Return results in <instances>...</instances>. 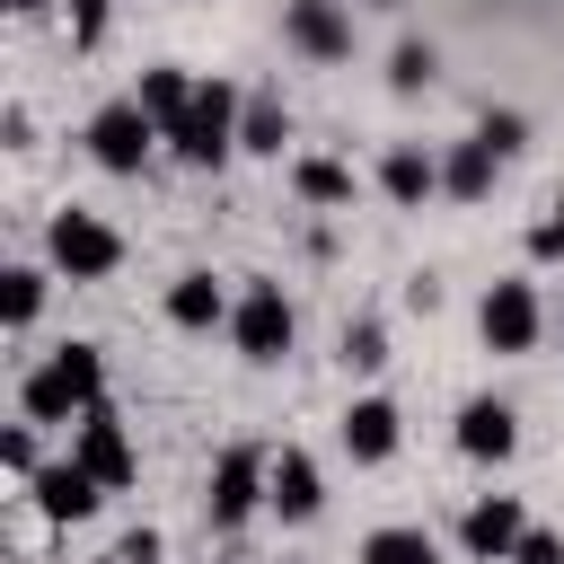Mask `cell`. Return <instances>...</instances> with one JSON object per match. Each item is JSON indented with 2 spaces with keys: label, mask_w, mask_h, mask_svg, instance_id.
I'll return each instance as SVG.
<instances>
[{
  "label": "cell",
  "mask_w": 564,
  "mask_h": 564,
  "mask_svg": "<svg viewBox=\"0 0 564 564\" xmlns=\"http://www.w3.org/2000/svg\"><path fill=\"white\" fill-rule=\"evenodd\" d=\"M44 256H53L70 282H106V273L123 264V238H115L97 212H53V229H44Z\"/></svg>",
  "instance_id": "3"
},
{
  "label": "cell",
  "mask_w": 564,
  "mask_h": 564,
  "mask_svg": "<svg viewBox=\"0 0 564 564\" xmlns=\"http://www.w3.org/2000/svg\"><path fill=\"white\" fill-rule=\"evenodd\" d=\"M26 414L35 423H70V414H88L97 397H106V361H97V344H62L44 370H26Z\"/></svg>",
  "instance_id": "1"
},
{
  "label": "cell",
  "mask_w": 564,
  "mask_h": 564,
  "mask_svg": "<svg viewBox=\"0 0 564 564\" xmlns=\"http://www.w3.org/2000/svg\"><path fill=\"white\" fill-rule=\"evenodd\" d=\"M494 167H502V150H494L485 132H467V141L441 159V194H458V203H485V194H494Z\"/></svg>",
  "instance_id": "13"
},
{
  "label": "cell",
  "mask_w": 564,
  "mask_h": 564,
  "mask_svg": "<svg viewBox=\"0 0 564 564\" xmlns=\"http://www.w3.org/2000/svg\"><path fill=\"white\" fill-rule=\"evenodd\" d=\"M167 317L176 326H220V282L212 273H176L167 282Z\"/></svg>",
  "instance_id": "19"
},
{
  "label": "cell",
  "mask_w": 564,
  "mask_h": 564,
  "mask_svg": "<svg viewBox=\"0 0 564 564\" xmlns=\"http://www.w3.org/2000/svg\"><path fill=\"white\" fill-rule=\"evenodd\" d=\"M379 361H388V335H379L370 317H361V326H344V370H379Z\"/></svg>",
  "instance_id": "24"
},
{
  "label": "cell",
  "mask_w": 564,
  "mask_h": 564,
  "mask_svg": "<svg viewBox=\"0 0 564 564\" xmlns=\"http://www.w3.org/2000/svg\"><path fill=\"white\" fill-rule=\"evenodd\" d=\"M203 502H212V520H220V529H238L256 502H273V458H264V449H247V441H238V449H220V458H212V494H203Z\"/></svg>",
  "instance_id": "5"
},
{
  "label": "cell",
  "mask_w": 564,
  "mask_h": 564,
  "mask_svg": "<svg viewBox=\"0 0 564 564\" xmlns=\"http://www.w3.org/2000/svg\"><path fill=\"white\" fill-rule=\"evenodd\" d=\"M291 194L335 212V203H352V167H335V159H300V167H291Z\"/></svg>",
  "instance_id": "20"
},
{
  "label": "cell",
  "mask_w": 564,
  "mask_h": 564,
  "mask_svg": "<svg viewBox=\"0 0 564 564\" xmlns=\"http://www.w3.org/2000/svg\"><path fill=\"white\" fill-rule=\"evenodd\" d=\"M70 458H79V467H88L106 494H123V485H132V441H123V423H115L106 405H88V414H79V441H70Z\"/></svg>",
  "instance_id": "7"
},
{
  "label": "cell",
  "mask_w": 564,
  "mask_h": 564,
  "mask_svg": "<svg viewBox=\"0 0 564 564\" xmlns=\"http://www.w3.org/2000/svg\"><path fill=\"white\" fill-rule=\"evenodd\" d=\"M555 220H564V185H555Z\"/></svg>",
  "instance_id": "32"
},
{
  "label": "cell",
  "mask_w": 564,
  "mask_h": 564,
  "mask_svg": "<svg viewBox=\"0 0 564 564\" xmlns=\"http://www.w3.org/2000/svg\"><path fill=\"white\" fill-rule=\"evenodd\" d=\"M485 344L494 352H529L538 344V291L529 282H494L485 291Z\"/></svg>",
  "instance_id": "9"
},
{
  "label": "cell",
  "mask_w": 564,
  "mask_h": 564,
  "mask_svg": "<svg viewBox=\"0 0 564 564\" xmlns=\"http://www.w3.org/2000/svg\"><path fill=\"white\" fill-rule=\"evenodd\" d=\"M35 308H44V273L35 264H9L0 273V317L9 326H35Z\"/></svg>",
  "instance_id": "21"
},
{
  "label": "cell",
  "mask_w": 564,
  "mask_h": 564,
  "mask_svg": "<svg viewBox=\"0 0 564 564\" xmlns=\"http://www.w3.org/2000/svg\"><path fill=\"white\" fill-rule=\"evenodd\" d=\"M70 35L97 44V35H106V0H79V9H70Z\"/></svg>",
  "instance_id": "29"
},
{
  "label": "cell",
  "mask_w": 564,
  "mask_h": 564,
  "mask_svg": "<svg viewBox=\"0 0 564 564\" xmlns=\"http://www.w3.org/2000/svg\"><path fill=\"white\" fill-rule=\"evenodd\" d=\"M476 132H485V141H494V150H502V159H511V150H520V141H529V115H511V106H502V115H485V123H476Z\"/></svg>",
  "instance_id": "25"
},
{
  "label": "cell",
  "mask_w": 564,
  "mask_h": 564,
  "mask_svg": "<svg viewBox=\"0 0 564 564\" xmlns=\"http://www.w3.org/2000/svg\"><path fill=\"white\" fill-rule=\"evenodd\" d=\"M0 467H9V476H35V432H26V423L0 432Z\"/></svg>",
  "instance_id": "26"
},
{
  "label": "cell",
  "mask_w": 564,
  "mask_h": 564,
  "mask_svg": "<svg viewBox=\"0 0 564 564\" xmlns=\"http://www.w3.org/2000/svg\"><path fill=\"white\" fill-rule=\"evenodd\" d=\"M141 115H150L159 132H176V123L194 115V79H185V70H167V62H159V70H141Z\"/></svg>",
  "instance_id": "17"
},
{
  "label": "cell",
  "mask_w": 564,
  "mask_h": 564,
  "mask_svg": "<svg viewBox=\"0 0 564 564\" xmlns=\"http://www.w3.org/2000/svg\"><path fill=\"white\" fill-rule=\"evenodd\" d=\"M238 115H247V97H238L229 79H203V88H194V115L167 132L176 159H185V167H220V159L238 150Z\"/></svg>",
  "instance_id": "2"
},
{
  "label": "cell",
  "mask_w": 564,
  "mask_h": 564,
  "mask_svg": "<svg viewBox=\"0 0 564 564\" xmlns=\"http://www.w3.org/2000/svg\"><path fill=\"white\" fill-rule=\"evenodd\" d=\"M115 564H167V546H159V538H150V529H132V538H123V546H115Z\"/></svg>",
  "instance_id": "28"
},
{
  "label": "cell",
  "mask_w": 564,
  "mask_h": 564,
  "mask_svg": "<svg viewBox=\"0 0 564 564\" xmlns=\"http://www.w3.org/2000/svg\"><path fill=\"white\" fill-rule=\"evenodd\" d=\"M458 538H467V555H485V564H511V546L529 538V520H520V502H511V494H485V502L458 520Z\"/></svg>",
  "instance_id": "10"
},
{
  "label": "cell",
  "mask_w": 564,
  "mask_h": 564,
  "mask_svg": "<svg viewBox=\"0 0 564 564\" xmlns=\"http://www.w3.org/2000/svg\"><path fill=\"white\" fill-rule=\"evenodd\" d=\"M35 502H44V520H88L106 502V485L79 458H62V467H35Z\"/></svg>",
  "instance_id": "12"
},
{
  "label": "cell",
  "mask_w": 564,
  "mask_h": 564,
  "mask_svg": "<svg viewBox=\"0 0 564 564\" xmlns=\"http://www.w3.org/2000/svg\"><path fill=\"white\" fill-rule=\"evenodd\" d=\"M229 335H238L247 361H282V352H291V300H282V282H256V291L229 308Z\"/></svg>",
  "instance_id": "6"
},
{
  "label": "cell",
  "mask_w": 564,
  "mask_h": 564,
  "mask_svg": "<svg viewBox=\"0 0 564 564\" xmlns=\"http://www.w3.org/2000/svg\"><path fill=\"white\" fill-rule=\"evenodd\" d=\"M529 256H564V220H538L529 229Z\"/></svg>",
  "instance_id": "30"
},
{
  "label": "cell",
  "mask_w": 564,
  "mask_h": 564,
  "mask_svg": "<svg viewBox=\"0 0 564 564\" xmlns=\"http://www.w3.org/2000/svg\"><path fill=\"white\" fill-rule=\"evenodd\" d=\"M511 564H564V538H546V529H529V538L511 546Z\"/></svg>",
  "instance_id": "27"
},
{
  "label": "cell",
  "mask_w": 564,
  "mask_h": 564,
  "mask_svg": "<svg viewBox=\"0 0 564 564\" xmlns=\"http://www.w3.org/2000/svg\"><path fill=\"white\" fill-rule=\"evenodd\" d=\"M317 502H326L317 458H308V449H282V458H273V511H282V520H317Z\"/></svg>",
  "instance_id": "15"
},
{
  "label": "cell",
  "mask_w": 564,
  "mask_h": 564,
  "mask_svg": "<svg viewBox=\"0 0 564 564\" xmlns=\"http://www.w3.org/2000/svg\"><path fill=\"white\" fill-rule=\"evenodd\" d=\"M458 449H467V458H511V449H520V414H511L502 397H467V405H458Z\"/></svg>",
  "instance_id": "11"
},
{
  "label": "cell",
  "mask_w": 564,
  "mask_h": 564,
  "mask_svg": "<svg viewBox=\"0 0 564 564\" xmlns=\"http://www.w3.org/2000/svg\"><path fill=\"white\" fill-rule=\"evenodd\" d=\"M282 35H291L308 62H344V53H352V18H344V0H282Z\"/></svg>",
  "instance_id": "8"
},
{
  "label": "cell",
  "mask_w": 564,
  "mask_h": 564,
  "mask_svg": "<svg viewBox=\"0 0 564 564\" xmlns=\"http://www.w3.org/2000/svg\"><path fill=\"white\" fill-rule=\"evenodd\" d=\"M282 141H291V106H282V97H247V115H238V150L282 159Z\"/></svg>",
  "instance_id": "18"
},
{
  "label": "cell",
  "mask_w": 564,
  "mask_h": 564,
  "mask_svg": "<svg viewBox=\"0 0 564 564\" xmlns=\"http://www.w3.org/2000/svg\"><path fill=\"white\" fill-rule=\"evenodd\" d=\"M150 141H167V132L141 115V97H115V106H97V123H88V159H97L106 176H132V167L150 159Z\"/></svg>",
  "instance_id": "4"
},
{
  "label": "cell",
  "mask_w": 564,
  "mask_h": 564,
  "mask_svg": "<svg viewBox=\"0 0 564 564\" xmlns=\"http://www.w3.org/2000/svg\"><path fill=\"white\" fill-rule=\"evenodd\" d=\"M379 185H388V203H405V212H414L423 194H441V159H423L414 141H397V150L379 159Z\"/></svg>",
  "instance_id": "16"
},
{
  "label": "cell",
  "mask_w": 564,
  "mask_h": 564,
  "mask_svg": "<svg viewBox=\"0 0 564 564\" xmlns=\"http://www.w3.org/2000/svg\"><path fill=\"white\" fill-rule=\"evenodd\" d=\"M344 449H352L361 467H379V458L397 449V405H388V397H352V405H344Z\"/></svg>",
  "instance_id": "14"
},
{
  "label": "cell",
  "mask_w": 564,
  "mask_h": 564,
  "mask_svg": "<svg viewBox=\"0 0 564 564\" xmlns=\"http://www.w3.org/2000/svg\"><path fill=\"white\" fill-rule=\"evenodd\" d=\"M9 9H18V18H35V9H44V0H9Z\"/></svg>",
  "instance_id": "31"
},
{
  "label": "cell",
  "mask_w": 564,
  "mask_h": 564,
  "mask_svg": "<svg viewBox=\"0 0 564 564\" xmlns=\"http://www.w3.org/2000/svg\"><path fill=\"white\" fill-rule=\"evenodd\" d=\"M361 564H441V546H432L423 529H379V538L361 546Z\"/></svg>",
  "instance_id": "22"
},
{
  "label": "cell",
  "mask_w": 564,
  "mask_h": 564,
  "mask_svg": "<svg viewBox=\"0 0 564 564\" xmlns=\"http://www.w3.org/2000/svg\"><path fill=\"white\" fill-rule=\"evenodd\" d=\"M432 70H441V53H432V44H423V35H405V44H397V53H388V88H405V97H414V88H423V79H432Z\"/></svg>",
  "instance_id": "23"
}]
</instances>
